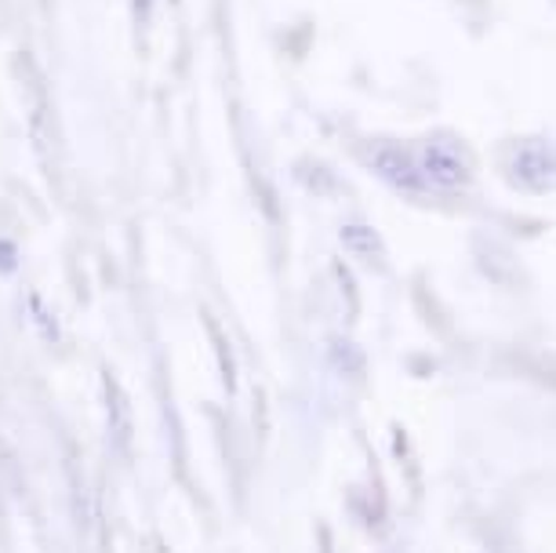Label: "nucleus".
<instances>
[{"mask_svg": "<svg viewBox=\"0 0 556 553\" xmlns=\"http://www.w3.org/2000/svg\"><path fill=\"white\" fill-rule=\"evenodd\" d=\"M18 263V255H15V244H8V241H0V274H12Z\"/></svg>", "mask_w": 556, "mask_h": 553, "instance_id": "8", "label": "nucleus"}, {"mask_svg": "<svg viewBox=\"0 0 556 553\" xmlns=\"http://www.w3.org/2000/svg\"><path fill=\"white\" fill-rule=\"evenodd\" d=\"M212 342H215V350H218V361H223L226 390H233V386H237V375H233V353H229L226 339H223V331H218V328H212Z\"/></svg>", "mask_w": 556, "mask_h": 553, "instance_id": "7", "label": "nucleus"}, {"mask_svg": "<svg viewBox=\"0 0 556 553\" xmlns=\"http://www.w3.org/2000/svg\"><path fill=\"white\" fill-rule=\"evenodd\" d=\"M418 168H422L426 183L444 186V190H458L469 183V161L466 150L455 139H426L415 153Z\"/></svg>", "mask_w": 556, "mask_h": 553, "instance_id": "2", "label": "nucleus"}, {"mask_svg": "<svg viewBox=\"0 0 556 553\" xmlns=\"http://www.w3.org/2000/svg\"><path fill=\"white\" fill-rule=\"evenodd\" d=\"M106 415H110L113 448H117L121 455H128V448H131V404L110 375H106Z\"/></svg>", "mask_w": 556, "mask_h": 553, "instance_id": "4", "label": "nucleus"}, {"mask_svg": "<svg viewBox=\"0 0 556 553\" xmlns=\"http://www.w3.org/2000/svg\"><path fill=\"white\" fill-rule=\"evenodd\" d=\"M331 361H334V368L345 372V375H361V368H364V357L350 347V342H334Z\"/></svg>", "mask_w": 556, "mask_h": 553, "instance_id": "6", "label": "nucleus"}, {"mask_svg": "<svg viewBox=\"0 0 556 553\" xmlns=\"http://www.w3.org/2000/svg\"><path fill=\"white\" fill-rule=\"evenodd\" d=\"M342 244L350 248L356 259H364V263H375V266L382 263V237L375 234L371 226H364V223L342 226Z\"/></svg>", "mask_w": 556, "mask_h": 553, "instance_id": "5", "label": "nucleus"}, {"mask_svg": "<svg viewBox=\"0 0 556 553\" xmlns=\"http://www.w3.org/2000/svg\"><path fill=\"white\" fill-rule=\"evenodd\" d=\"M509 175L528 190H549L553 183V156L545 146L520 142L509 150Z\"/></svg>", "mask_w": 556, "mask_h": 553, "instance_id": "3", "label": "nucleus"}, {"mask_svg": "<svg viewBox=\"0 0 556 553\" xmlns=\"http://www.w3.org/2000/svg\"><path fill=\"white\" fill-rule=\"evenodd\" d=\"M364 156L386 183L396 186V190H404V193H426L429 190V183H426L422 168H418L415 153L404 150L401 142H367Z\"/></svg>", "mask_w": 556, "mask_h": 553, "instance_id": "1", "label": "nucleus"}]
</instances>
